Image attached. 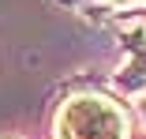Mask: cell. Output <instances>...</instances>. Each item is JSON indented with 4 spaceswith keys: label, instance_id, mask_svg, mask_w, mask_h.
<instances>
[{
    "label": "cell",
    "instance_id": "6da1fadb",
    "mask_svg": "<svg viewBox=\"0 0 146 139\" xmlns=\"http://www.w3.org/2000/svg\"><path fill=\"white\" fill-rule=\"evenodd\" d=\"M56 139H127V113L101 94H79L56 109Z\"/></svg>",
    "mask_w": 146,
    "mask_h": 139
},
{
    "label": "cell",
    "instance_id": "7a4b0ae2",
    "mask_svg": "<svg viewBox=\"0 0 146 139\" xmlns=\"http://www.w3.org/2000/svg\"><path fill=\"white\" fill-rule=\"evenodd\" d=\"M116 83L124 90H142L146 87V30L135 41H127V60L116 72Z\"/></svg>",
    "mask_w": 146,
    "mask_h": 139
},
{
    "label": "cell",
    "instance_id": "277c9868",
    "mask_svg": "<svg viewBox=\"0 0 146 139\" xmlns=\"http://www.w3.org/2000/svg\"><path fill=\"white\" fill-rule=\"evenodd\" d=\"M139 113H142V124H146V98L139 102Z\"/></svg>",
    "mask_w": 146,
    "mask_h": 139
},
{
    "label": "cell",
    "instance_id": "3957f363",
    "mask_svg": "<svg viewBox=\"0 0 146 139\" xmlns=\"http://www.w3.org/2000/svg\"><path fill=\"white\" fill-rule=\"evenodd\" d=\"M101 4L112 11H139V8H146V0H101Z\"/></svg>",
    "mask_w": 146,
    "mask_h": 139
}]
</instances>
